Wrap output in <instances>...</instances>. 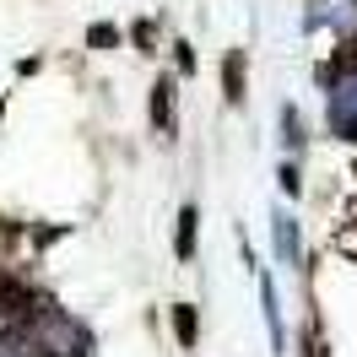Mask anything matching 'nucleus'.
<instances>
[{"label": "nucleus", "mask_w": 357, "mask_h": 357, "mask_svg": "<svg viewBox=\"0 0 357 357\" xmlns=\"http://www.w3.org/2000/svg\"><path fill=\"white\" fill-rule=\"evenodd\" d=\"M335 70H357V38L347 49H335Z\"/></svg>", "instance_id": "obj_5"}, {"label": "nucleus", "mask_w": 357, "mask_h": 357, "mask_svg": "<svg viewBox=\"0 0 357 357\" xmlns=\"http://www.w3.org/2000/svg\"><path fill=\"white\" fill-rule=\"evenodd\" d=\"M114 38H119V33H114V27H92V44H98V49H109Z\"/></svg>", "instance_id": "obj_6"}, {"label": "nucleus", "mask_w": 357, "mask_h": 357, "mask_svg": "<svg viewBox=\"0 0 357 357\" xmlns=\"http://www.w3.org/2000/svg\"><path fill=\"white\" fill-rule=\"evenodd\" d=\"M174 331H178V347H195L201 325H195V309H190V303H174Z\"/></svg>", "instance_id": "obj_2"}, {"label": "nucleus", "mask_w": 357, "mask_h": 357, "mask_svg": "<svg viewBox=\"0 0 357 357\" xmlns=\"http://www.w3.org/2000/svg\"><path fill=\"white\" fill-rule=\"evenodd\" d=\"M222 76H227V98L238 103L244 98V54H227V66H222Z\"/></svg>", "instance_id": "obj_4"}, {"label": "nucleus", "mask_w": 357, "mask_h": 357, "mask_svg": "<svg viewBox=\"0 0 357 357\" xmlns=\"http://www.w3.org/2000/svg\"><path fill=\"white\" fill-rule=\"evenodd\" d=\"M152 130H174V82L157 76L152 87Z\"/></svg>", "instance_id": "obj_1"}, {"label": "nucleus", "mask_w": 357, "mask_h": 357, "mask_svg": "<svg viewBox=\"0 0 357 357\" xmlns=\"http://www.w3.org/2000/svg\"><path fill=\"white\" fill-rule=\"evenodd\" d=\"M195 222H201V217H195V206H184V211H178V260H190V255H195Z\"/></svg>", "instance_id": "obj_3"}]
</instances>
